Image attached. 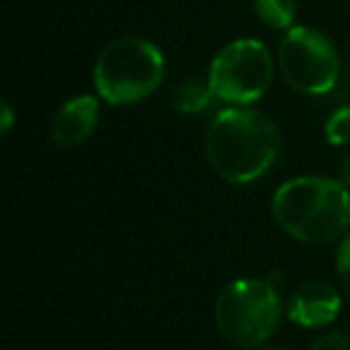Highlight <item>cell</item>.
Instances as JSON below:
<instances>
[{"instance_id": "obj_1", "label": "cell", "mask_w": 350, "mask_h": 350, "mask_svg": "<svg viewBox=\"0 0 350 350\" xmlns=\"http://www.w3.org/2000/svg\"><path fill=\"white\" fill-rule=\"evenodd\" d=\"M206 161L228 183H254L273 165L281 135L269 116L254 108H228L211 120L204 139Z\"/></svg>"}, {"instance_id": "obj_2", "label": "cell", "mask_w": 350, "mask_h": 350, "mask_svg": "<svg viewBox=\"0 0 350 350\" xmlns=\"http://www.w3.org/2000/svg\"><path fill=\"white\" fill-rule=\"evenodd\" d=\"M271 211L276 224L295 240L326 245L348 230L350 192L340 180L293 178L276 190Z\"/></svg>"}, {"instance_id": "obj_3", "label": "cell", "mask_w": 350, "mask_h": 350, "mask_svg": "<svg viewBox=\"0 0 350 350\" xmlns=\"http://www.w3.org/2000/svg\"><path fill=\"white\" fill-rule=\"evenodd\" d=\"M165 63L159 46L139 36H122L106 46L94 63V84L103 101L127 106L144 101L163 82Z\"/></svg>"}, {"instance_id": "obj_4", "label": "cell", "mask_w": 350, "mask_h": 350, "mask_svg": "<svg viewBox=\"0 0 350 350\" xmlns=\"http://www.w3.org/2000/svg\"><path fill=\"white\" fill-rule=\"evenodd\" d=\"M283 302L276 288L262 278H238L216 297V326L230 343L254 348L276 334Z\"/></svg>"}, {"instance_id": "obj_5", "label": "cell", "mask_w": 350, "mask_h": 350, "mask_svg": "<svg viewBox=\"0 0 350 350\" xmlns=\"http://www.w3.org/2000/svg\"><path fill=\"white\" fill-rule=\"evenodd\" d=\"M273 58L257 39H238L216 53L209 68V84L216 98L235 106L254 103L269 92Z\"/></svg>"}, {"instance_id": "obj_6", "label": "cell", "mask_w": 350, "mask_h": 350, "mask_svg": "<svg viewBox=\"0 0 350 350\" xmlns=\"http://www.w3.org/2000/svg\"><path fill=\"white\" fill-rule=\"evenodd\" d=\"M278 68L295 92L319 96L336 87L340 58L326 34L314 27H293L278 46Z\"/></svg>"}, {"instance_id": "obj_7", "label": "cell", "mask_w": 350, "mask_h": 350, "mask_svg": "<svg viewBox=\"0 0 350 350\" xmlns=\"http://www.w3.org/2000/svg\"><path fill=\"white\" fill-rule=\"evenodd\" d=\"M340 312V295L334 286L321 281H310L293 293L288 302V317L305 329H319L336 319Z\"/></svg>"}, {"instance_id": "obj_8", "label": "cell", "mask_w": 350, "mask_h": 350, "mask_svg": "<svg viewBox=\"0 0 350 350\" xmlns=\"http://www.w3.org/2000/svg\"><path fill=\"white\" fill-rule=\"evenodd\" d=\"M98 122V101L92 94H82L55 111L51 122V139L58 146H79L94 135Z\"/></svg>"}, {"instance_id": "obj_9", "label": "cell", "mask_w": 350, "mask_h": 350, "mask_svg": "<svg viewBox=\"0 0 350 350\" xmlns=\"http://www.w3.org/2000/svg\"><path fill=\"white\" fill-rule=\"evenodd\" d=\"M254 12L271 29H293L297 5L295 0H254Z\"/></svg>"}, {"instance_id": "obj_10", "label": "cell", "mask_w": 350, "mask_h": 350, "mask_svg": "<svg viewBox=\"0 0 350 350\" xmlns=\"http://www.w3.org/2000/svg\"><path fill=\"white\" fill-rule=\"evenodd\" d=\"M214 98V92H211L209 79L204 82H185L178 92H175V106L183 113H200L209 106V101Z\"/></svg>"}, {"instance_id": "obj_11", "label": "cell", "mask_w": 350, "mask_h": 350, "mask_svg": "<svg viewBox=\"0 0 350 350\" xmlns=\"http://www.w3.org/2000/svg\"><path fill=\"white\" fill-rule=\"evenodd\" d=\"M324 135L331 144H345L350 142V106H343L326 120Z\"/></svg>"}, {"instance_id": "obj_12", "label": "cell", "mask_w": 350, "mask_h": 350, "mask_svg": "<svg viewBox=\"0 0 350 350\" xmlns=\"http://www.w3.org/2000/svg\"><path fill=\"white\" fill-rule=\"evenodd\" d=\"M336 271H338V281L343 283L345 293L350 295V233L340 240L338 254H336Z\"/></svg>"}, {"instance_id": "obj_13", "label": "cell", "mask_w": 350, "mask_h": 350, "mask_svg": "<svg viewBox=\"0 0 350 350\" xmlns=\"http://www.w3.org/2000/svg\"><path fill=\"white\" fill-rule=\"evenodd\" d=\"M310 350H350V336L343 331L324 334L310 345Z\"/></svg>"}, {"instance_id": "obj_14", "label": "cell", "mask_w": 350, "mask_h": 350, "mask_svg": "<svg viewBox=\"0 0 350 350\" xmlns=\"http://www.w3.org/2000/svg\"><path fill=\"white\" fill-rule=\"evenodd\" d=\"M12 125V108L8 101H3V132H8Z\"/></svg>"}, {"instance_id": "obj_15", "label": "cell", "mask_w": 350, "mask_h": 350, "mask_svg": "<svg viewBox=\"0 0 350 350\" xmlns=\"http://www.w3.org/2000/svg\"><path fill=\"white\" fill-rule=\"evenodd\" d=\"M340 183H345V185L350 183V154L345 156L343 163H340Z\"/></svg>"}, {"instance_id": "obj_16", "label": "cell", "mask_w": 350, "mask_h": 350, "mask_svg": "<svg viewBox=\"0 0 350 350\" xmlns=\"http://www.w3.org/2000/svg\"><path fill=\"white\" fill-rule=\"evenodd\" d=\"M250 350H286V348H276V345H254Z\"/></svg>"}]
</instances>
